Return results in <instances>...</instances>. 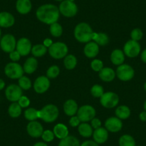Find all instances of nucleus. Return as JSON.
<instances>
[{
	"label": "nucleus",
	"mask_w": 146,
	"mask_h": 146,
	"mask_svg": "<svg viewBox=\"0 0 146 146\" xmlns=\"http://www.w3.org/2000/svg\"><path fill=\"white\" fill-rule=\"evenodd\" d=\"M60 10L54 5L47 4L42 5L36 12V18L42 23L51 25L57 22L60 17Z\"/></svg>",
	"instance_id": "1"
},
{
	"label": "nucleus",
	"mask_w": 146,
	"mask_h": 146,
	"mask_svg": "<svg viewBox=\"0 0 146 146\" xmlns=\"http://www.w3.org/2000/svg\"><path fill=\"white\" fill-rule=\"evenodd\" d=\"M94 32L91 27L85 22H81L77 25L74 30L75 37L81 43H88L92 40Z\"/></svg>",
	"instance_id": "2"
},
{
	"label": "nucleus",
	"mask_w": 146,
	"mask_h": 146,
	"mask_svg": "<svg viewBox=\"0 0 146 146\" xmlns=\"http://www.w3.org/2000/svg\"><path fill=\"white\" fill-rule=\"evenodd\" d=\"M59 115V110L56 105L49 104L43 107L39 110V118L45 123H53L57 119Z\"/></svg>",
	"instance_id": "3"
},
{
	"label": "nucleus",
	"mask_w": 146,
	"mask_h": 146,
	"mask_svg": "<svg viewBox=\"0 0 146 146\" xmlns=\"http://www.w3.org/2000/svg\"><path fill=\"white\" fill-rule=\"evenodd\" d=\"M50 56L56 60L64 58L68 53V47L64 43L61 42H54L49 47L48 50Z\"/></svg>",
	"instance_id": "4"
},
{
	"label": "nucleus",
	"mask_w": 146,
	"mask_h": 146,
	"mask_svg": "<svg viewBox=\"0 0 146 146\" xmlns=\"http://www.w3.org/2000/svg\"><path fill=\"white\" fill-rule=\"evenodd\" d=\"M23 67L18 63L12 62L7 64L5 67V73L7 78L12 80L19 79L23 76L24 74Z\"/></svg>",
	"instance_id": "5"
},
{
	"label": "nucleus",
	"mask_w": 146,
	"mask_h": 146,
	"mask_svg": "<svg viewBox=\"0 0 146 146\" xmlns=\"http://www.w3.org/2000/svg\"><path fill=\"white\" fill-rule=\"evenodd\" d=\"M96 111L92 106L89 105H82L78 109L77 116L79 117L80 120L82 123H87L91 121L94 117H95Z\"/></svg>",
	"instance_id": "6"
},
{
	"label": "nucleus",
	"mask_w": 146,
	"mask_h": 146,
	"mask_svg": "<svg viewBox=\"0 0 146 146\" xmlns=\"http://www.w3.org/2000/svg\"><path fill=\"white\" fill-rule=\"evenodd\" d=\"M115 73L117 78L124 82L132 80L135 75V71L133 67L127 64H122L119 65Z\"/></svg>",
	"instance_id": "7"
},
{
	"label": "nucleus",
	"mask_w": 146,
	"mask_h": 146,
	"mask_svg": "<svg viewBox=\"0 0 146 146\" xmlns=\"http://www.w3.org/2000/svg\"><path fill=\"white\" fill-rule=\"evenodd\" d=\"M60 12L65 17H72L78 13V7L73 2L65 0L63 1L59 7Z\"/></svg>",
	"instance_id": "8"
},
{
	"label": "nucleus",
	"mask_w": 146,
	"mask_h": 146,
	"mask_svg": "<svg viewBox=\"0 0 146 146\" xmlns=\"http://www.w3.org/2000/svg\"><path fill=\"white\" fill-rule=\"evenodd\" d=\"M119 96L113 92H104L100 98V104L105 108H113L118 105Z\"/></svg>",
	"instance_id": "9"
},
{
	"label": "nucleus",
	"mask_w": 146,
	"mask_h": 146,
	"mask_svg": "<svg viewBox=\"0 0 146 146\" xmlns=\"http://www.w3.org/2000/svg\"><path fill=\"white\" fill-rule=\"evenodd\" d=\"M17 41L15 36L10 34L4 35L0 41L1 49L6 53H10L16 49Z\"/></svg>",
	"instance_id": "10"
},
{
	"label": "nucleus",
	"mask_w": 146,
	"mask_h": 146,
	"mask_svg": "<svg viewBox=\"0 0 146 146\" xmlns=\"http://www.w3.org/2000/svg\"><path fill=\"white\" fill-rule=\"evenodd\" d=\"M140 50H141V47L138 42L134 41L133 40L127 41L123 47V52L125 55L130 58H134L138 56Z\"/></svg>",
	"instance_id": "11"
},
{
	"label": "nucleus",
	"mask_w": 146,
	"mask_h": 146,
	"mask_svg": "<svg viewBox=\"0 0 146 146\" xmlns=\"http://www.w3.org/2000/svg\"><path fill=\"white\" fill-rule=\"evenodd\" d=\"M5 96L10 102H17L22 96V89L15 84L9 85L5 90Z\"/></svg>",
	"instance_id": "12"
},
{
	"label": "nucleus",
	"mask_w": 146,
	"mask_h": 146,
	"mask_svg": "<svg viewBox=\"0 0 146 146\" xmlns=\"http://www.w3.org/2000/svg\"><path fill=\"white\" fill-rule=\"evenodd\" d=\"M50 87V81L47 77L40 76L34 82V90L36 93L42 94L47 92Z\"/></svg>",
	"instance_id": "13"
},
{
	"label": "nucleus",
	"mask_w": 146,
	"mask_h": 146,
	"mask_svg": "<svg viewBox=\"0 0 146 146\" xmlns=\"http://www.w3.org/2000/svg\"><path fill=\"white\" fill-rule=\"evenodd\" d=\"M32 48V43L29 39L26 37H22L17 42L16 50L20 54L21 56H26L29 54Z\"/></svg>",
	"instance_id": "14"
},
{
	"label": "nucleus",
	"mask_w": 146,
	"mask_h": 146,
	"mask_svg": "<svg viewBox=\"0 0 146 146\" xmlns=\"http://www.w3.org/2000/svg\"><path fill=\"white\" fill-rule=\"evenodd\" d=\"M105 127L108 131L111 133H117L121 130L123 127V123L118 117H111L106 120Z\"/></svg>",
	"instance_id": "15"
},
{
	"label": "nucleus",
	"mask_w": 146,
	"mask_h": 146,
	"mask_svg": "<svg viewBox=\"0 0 146 146\" xmlns=\"http://www.w3.org/2000/svg\"><path fill=\"white\" fill-rule=\"evenodd\" d=\"M27 131L31 137H40L42 135L44 130L41 123L35 120V121L29 122L27 126Z\"/></svg>",
	"instance_id": "16"
},
{
	"label": "nucleus",
	"mask_w": 146,
	"mask_h": 146,
	"mask_svg": "<svg viewBox=\"0 0 146 146\" xmlns=\"http://www.w3.org/2000/svg\"><path fill=\"white\" fill-rule=\"evenodd\" d=\"M94 141L96 142L98 144L105 143L108 139V131L105 127H100L98 129H95L92 133Z\"/></svg>",
	"instance_id": "17"
},
{
	"label": "nucleus",
	"mask_w": 146,
	"mask_h": 146,
	"mask_svg": "<svg viewBox=\"0 0 146 146\" xmlns=\"http://www.w3.org/2000/svg\"><path fill=\"white\" fill-rule=\"evenodd\" d=\"M15 22V19L12 14L7 12H0V27H11Z\"/></svg>",
	"instance_id": "18"
},
{
	"label": "nucleus",
	"mask_w": 146,
	"mask_h": 146,
	"mask_svg": "<svg viewBox=\"0 0 146 146\" xmlns=\"http://www.w3.org/2000/svg\"><path fill=\"white\" fill-rule=\"evenodd\" d=\"M99 45L95 42H89L84 47L85 55L88 58H94L99 53Z\"/></svg>",
	"instance_id": "19"
},
{
	"label": "nucleus",
	"mask_w": 146,
	"mask_h": 146,
	"mask_svg": "<svg viewBox=\"0 0 146 146\" xmlns=\"http://www.w3.org/2000/svg\"><path fill=\"white\" fill-rule=\"evenodd\" d=\"M64 112L68 116H74L77 114L78 110V103L75 102L74 100H67L64 104L63 106Z\"/></svg>",
	"instance_id": "20"
},
{
	"label": "nucleus",
	"mask_w": 146,
	"mask_h": 146,
	"mask_svg": "<svg viewBox=\"0 0 146 146\" xmlns=\"http://www.w3.org/2000/svg\"><path fill=\"white\" fill-rule=\"evenodd\" d=\"M116 73L110 67H103L99 72V77L104 82H111L115 79Z\"/></svg>",
	"instance_id": "21"
},
{
	"label": "nucleus",
	"mask_w": 146,
	"mask_h": 146,
	"mask_svg": "<svg viewBox=\"0 0 146 146\" xmlns=\"http://www.w3.org/2000/svg\"><path fill=\"white\" fill-rule=\"evenodd\" d=\"M16 9L21 15H26L32 9V3L30 0H17L16 3Z\"/></svg>",
	"instance_id": "22"
},
{
	"label": "nucleus",
	"mask_w": 146,
	"mask_h": 146,
	"mask_svg": "<svg viewBox=\"0 0 146 146\" xmlns=\"http://www.w3.org/2000/svg\"><path fill=\"white\" fill-rule=\"evenodd\" d=\"M38 67V62L35 57H31L27 58L23 66L24 72L27 74H32L35 72Z\"/></svg>",
	"instance_id": "23"
},
{
	"label": "nucleus",
	"mask_w": 146,
	"mask_h": 146,
	"mask_svg": "<svg viewBox=\"0 0 146 146\" xmlns=\"http://www.w3.org/2000/svg\"><path fill=\"white\" fill-rule=\"evenodd\" d=\"M110 60L115 65H120L123 64L125 61V54L123 50L116 49L113 50L110 55Z\"/></svg>",
	"instance_id": "24"
},
{
	"label": "nucleus",
	"mask_w": 146,
	"mask_h": 146,
	"mask_svg": "<svg viewBox=\"0 0 146 146\" xmlns=\"http://www.w3.org/2000/svg\"><path fill=\"white\" fill-rule=\"evenodd\" d=\"M53 133H54V136L60 140L65 138L69 135L68 128L65 125L62 123H58L56 125L53 129Z\"/></svg>",
	"instance_id": "25"
},
{
	"label": "nucleus",
	"mask_w": 146,
	"mask_h": 146,
	"mask_svg": "<svg viewBox=\"0 0 146 146\" xmlns=\"http://www.w3.org/2000/svg\"><path fill=\"white\" fill-rule=\"evenodd\" d=\"M92 40L95 42H96L98 45L105 46L109 42V36L103 32H99V33L94 32L92 35Z\"/></svg>",
	"instance_id": "26"
},
{
	"label": "nucleus",
	"mask_w": 146,
	"mask_h": 146,
	"mask_svg": "<svg viewBox=\"0 0 146 146\" xmlns=\"http://www.w3.org/2000/svg\"><path fill=\"white\" fill-rule=\"evenodd\" d=\"M130 110L126 105H120L115 110L116 117L120 120H126L130 116Z\"/></svg>",
	"instance_id": "27"
},
{
	"label": "nucleus",
	"mask_w": 146,
	"mask_h": 146,
	"mask_svg": "<svg viewBox=\"0 0 146 146\" xmlns=\"http://www.w3.org/2000/svg\"><path fill=\"white\" fill-rule=\"evenodd\" d=\"M78 132L80 135L84 137H90L92 135L93 130L92 126L87 123H82L78 126Z\"/></svg>",
	"instance_id": "28"
},
{
	"label": "nucleus",
	"mask_w": 146,
	"mask_h": 146,
	"mask_svg": "<svg viewBox=\"0 0 146 146\" xmlns=\"http://www.w3.org/2000/svg\"><path fill=\"white\" fill-rule=\"evenodd\" d=\"M58 146H80V140L76 137L68 135L65 138L62 139Z\"/></svg>",
	"instance_id": "29"
},
{
	"label": "nucleus",
	"mask_w": 146,
	"mask_h": 146,
	"mask_svg": "<svg viewBox=\"0 0 146 146\" xmlns=\"http://www.w3.org/2000/svg\"><path fill=\"white\" fill-rule=\"evenodd\" d=\"M8 113L9 115L13 118L19 117L22 113V108L18 104V102H12L8 108Z\"/></svg>",
	"instance_id": "30"
},
{
	"label": "nucleus",
	"mask_w": 146,
	"mask_h": 146,
	"mask_svg": "<svg viewBox=\"0 0 146 146\" xmlns=\"http://www.w3.org/2000/svg\"><path fill=\"white\" fill-rule=\"evenodd\" d=\"M47 52V48L44 45V44H35L33 46L31 50V52L33 54L34 57H41L43 55L46 54Z\"/></svg>",
	"instance_id": "31"
},
{
	"label": "nucleus",
	"mask_w": 146,
	"mask_h": 146,
	"mask_svg": "<svg viewBox=\"0 0 146 146\" xmlns=\"http://www.w3.org/2000/svg\"><path fill=\"white\" fill-rule=\"evenodd\" d=\"M78 63L76 57L73 54H67L64 60V65L67 70L75 69Z\"/></svg>",
	"instance_id": "32"
},
{
	"label": "nucleus",
	"mask_w": 146,
	"mask_h": 146,
	"mask_svg": "<svg viewBox=\"0 0 146 146\" xmlns=\"http://www.w3.org/2000/svg\"><path fill=\"white\" fill-rule=\"evenodd\" d=\"M25 117L29 121H35L39 118V110L33 108H28L25 112Z\"/></svg>",
	"instance_id": "33"
},
{
	"label": "nucleus",
	"mask_w": 146,
	"mask_h": 146,
	"mask_svg": "<svg viewBox=\"0 0 146 146\" xmlns=\"http://www.w3.org/2000/svg\"><path fill=\"white\" fill-rule=\"evenodd\" d=\"M120 146H135V140L130 135H123L119 139Z\"/></svg>",
	"instance_id": "34"
},
{
	"label": "nucleus",
	"mask_w": 146,
	"mask_h": 146,
	"mask_svg": "<svg viewBox=\"0 0 146 146\" xmlns=\"http://www.w3.org/2000/svg\"><path fill=\"white\" fill-rule=\"evenodd\" d=\"M62 27L61 25H60L57 22L53 23L50 25V32L51 35L54 37H59L62 35Z\"/></svg>",
	"instance_id": "35"
},
{
	"label": "nucleus",
	"mask_w": 146,
	"mask_h": 146,
	"mask_svg": "<svg viewBox=\"0 0 146 146\" xmlns=\"http://www.w3.org/2000/svg\"><path fill=\"white\" fill-rule=\"evenodd\" d=\"M18 82H19V86L22 90H29L31 88V87H32V82L29 80V78L26 76L21 77L19 79Z\"/></svg>",
	"instance_id": "36"
},
{
	"label": "nucleus",
	"mask_w": 146,
	"mask_h": 146,
	"mask_svg": "<svg viewBox=\"0 0 146 146\" xmlns=\"http://www.w3.org/2000/svg\"><path fill=\"white\" fill-rule=\"evenodd\" d=\"M60 72V68L57 65H52L47 70V77L49 79H54L59 75Z\"/></svg>",
	"instance_id": "37"
},
{
	"label": "nucleus",
	"mask_w": 146,
	"mask_h": 146,
	"mask_svg": "<svg viewBox=\"0 0 146 146\" xmlns=\"http://www.w3.org/2000/svg\"><path fill=\"white\" fill-rule=\"evenodd\" d=\"M90 92L94 98H100L104 94V89L101 85H94L90 90Z\"/></svg>",
	"instance_id": "38"
},
{
	"label": "nucleus",
	"mask_w": 146,
	"mask_h": 146,
	"mask_svg": "<svg viewBox=\"0 0 146 146\" xmlns=\"http://www.w3.org/2000/svg\"><path fill=\"white\" fill-rule=\"evenodd\" d=\"M143 33L142 32V30L139 28H135V29H133L130 33V36H131V39L134 41L138 42L139 40H141L143 38Z\"/></svg>",
	"instance_id": "39"
},
{
	"label": "nucleus",
	"mask_w": 146,
	"mask_h": 146,
	"mask_svg": "<svg viewBox=\"0 0 146 146\" xmlns=\"http://www.w3.org/2000/svg\"><path fill=\"white\" fill-rule=\"evenodd\" d=\"M41 137L44 142L50 143V142H52L53 140H54L55 136H54V133H53V131H51V130H46L43 132Z\"/></svg>",
	"instance_id": "40"
},
{
	"label": "nucleus",
	"mask_w": 146,
	"mask_h": 146,
	"mask_svg": "<svg viewBox=\"0 0 146 146\" xmlns=\"http://www.w3.org/2000/svg\"><path fill=\"white\" fill-rule=\"evenodd\" d=\"M91 68L94 70L95 72H99L102 68H103V62L102 60H98V59H95V60H92L91 62Z\"/></svg>",
	"instance_id": "41"
},
{
	"label": "nucleus",
	"mask_w": 146,
	"mask_h": 146,
	"mask_svg": "<svg viewBox=\"0 0 146 146\" xmlns=\"http://www.w3.org/2000/svg\"><path fill=\"white\" fill-rule=\"evenodd\" d=\"M18 104L20 105V107L22 108H25L29 107V104H30V100H29V98H27V97L23 96L22 95L20 98H19V100L17 101Z\"/></svg>",
	"instance_id": "42"
},
{
	"label": "nucleus",
	"mask_w": 146,
	"mask_h": 146,
	"mask_svg": "<svg viewBox=\"0 0 146 146\" xmlns=\"http://www.w3.org/2000/svg\"><path fill=\"white\" fill-rule=\"evenodd\" d=\"M70 125L72 127H78L79 126V125L80 124V120L79 117L78 116H72L71 118L70 119V121H69Z\"/></svg>",
	"instance_id": "43"
},
{
	"label": "nucleus",
	"mask_w": 146,
	"mask_h": 146,
	"mask_svg": "<svg viewBox=\"0 0 146 146\" xmlns=\"http://www.w3.org/2000/svg\"><path fill=\"white\" fill-rule=\"evenodd\" d=\"M20 57H21L20 54H19L17 50H15V51L9 53V59H10L12 62H16L19 61V60H20Z\"/></svg>",
	"instance_id": "44"
},
{
	"label": "nucleus",
	"mask_w": 146,
	"mask_h": 146,
	"mask_svg": "<svg viewBox=\"0 0 146 146\" xmlns=\"http://www.w3.org/2000/svg\"><path fill=\"white\" fill-rule=\"evenodd\" d=\"M101 121L100 120V119L97 118V117H94L92 120H91V126H92V128L95 129H98L99 127H101Z\"/></svg>",
	"instance_id": "45"
},
{
	"label": "nucleus",
	"mask_w": 146,
	"mask_h": 146,
	"mask_svg": "<svg viewBox=\"0 0 146 146\" xmlns=\"http://www.w3.org/2000/svg\"><path fill=\"white\" fill-rule=\"evenodd\" d=\"M80 146H99V145L94 140H86L83 142Z\"/></svg>",
	"instance_id": "46"
},
{
	"label": "nucleus",
	"mask_w": 146,
	"mask_h": 146,
	"mask_svg": "<svg viewBox=\"0 0 146 146\" xmlns=\"http://www.w3.org/2000/svg\"><path fill=\"white\" fill-rule=\"evenodd\" d=\"M52 44L53 42L52 41V40H50V39L49 38L45 39V40H44V42H43V44H44L47 48H49V47H50Z\"/></svg>",
	"instance_id": "47"
},
{
	"label": "nucleus",
	"mask_w": 146,
	"mask_h": 146,
	"mask_svg": "<svg viewBox=\"0 0 146 146\" xmlns=\"http://www.w3.org/2000/svg\"><path fill=\"white\" fill-rule=\"evenodd\" d=\"M139 117H140V120L141 121L146 122V111H143L140 113V115H139Z\"/></svg>",
	"instance_id": "48"
},
{
	"label": "nucleus",
	"mask_w": 146,
	"mask_h": 146,
	"mask_svg": "<svg viewBox=\"0 0 146 146\" xmlns=\"http://www.w3.org/2000/svg\"><path fill=\"white\" fill-rule=\"evenodd\" d=\"M140 58L141 60L144 63H146V49H145L141 53V55H140Z\"/></svg>",
	"instance_id": "49"
},
{
	"label": "nucleus",
	"mask_w": 146,
	"mask_h": 146,
	"mask_svg": "<svg viewBox=\"0 0 146 146\" xmlns=\"http://www.w3.org/2000/svg\"><path fill=\"white\" fill-rule=\"evenodd\" d=\"M5 82L2 79L0 78V90H2L5 88Z\"/></svg>",
	"instance_id": "50"
},
{
	"label": "nucleus",
	"mask_w": 146,
	"mask_h": 146,
	"mask_svg": "<svg viewBox=\"0 0 146 146\" xmlns=\"http://www.w3.org/2000/svg\"><path fill=\"white\" fill-rule=\"evenodd\" d=\"M33 146H48L44 142H38V143H35Z\"/></svg>",
	"instance_id": "51"
},
{
	"label": "nucleus",
	"mask_w": 146,
	"mask_h": 146,
	"mask_svg": "<svg viewBox=\"0 0 146 146\" xmlns=\"http://www.w3.org/2000/svg\"><path fill=\"white\" fill-rule=\"evenodd\" d=\"M144 110H145V111H146V100H145V102H144Z\"/></svg>",
	"instance_id": "52"
},
{
	"label": "nucleus",
	"mask_w": 146,
	"mask_h": 146,
	"mask_svg": "<svg viewBox=\"0 0 146 146\" xmlns=\"http://www.w3.org/2000/svg\"><path fill=\"white\" fill-rule=\"evenodd\" d=\"M144 89H145V90L146 91V82H145V83L144 84Z\"/></svg>",
	"instance_id": "53"
},
{
	"label": "nucleus",
	"mask_w": 146,
	"mask_h": 146,
	"mask_svg": "<svg viewBox=\"0 0 146 146\" xmlns=\"http://www.w3.org/2000/svg\"><path fill=\"white\" fill-rule=\"evenodd\" d=\"M1 35H2V30L0 29V37H1Z\"/></svg>",
	"instance_id": "54"
},
{
	"label": "nucleus",
	"mask_w": 146,
	"mask_h": 146,
	"mask_svg": "<svg viewBox=\"0 0 146 146\" xmlns=\"http://www.w3.org/2000/svg\"><path fill=\"white\" fill-rule=\"evenodd\" d=\"M55 1H58V2H61V1H63V0H55Z\"/></svg>",
	"instance_id": "55"
},
{
	"label": "nucleus",
	"mask_w": 146,
	"mask_h": 146,
	"mask_svg": "<svg viewBox=\"0 0 146 146\" xmlns=\"http://www.w3.org/2000/svg\"><path fill=\"white\" fill-rule=\"evenodd\" d=\"M68 1H71V2H73L74 0H68Z\"/></svg>",
	"instance_id": "56"
},
{
	"label": "nucleus",
	"mask_w": 146,
	"mask_h": 146,
	"mask_svg": "<svg viewBox=\"0 0 146 146\" xmlns=\"http://www.w3.org/2000/svg\"><path fill=\"white\" fill-rule=\"evenodd\" d=\"M135 146H139V145H135Z\"/></svg>",
	"instance_id": "57"
}]
</instances>
